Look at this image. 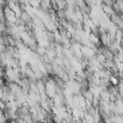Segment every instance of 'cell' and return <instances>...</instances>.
Instances as JSON below:
<instances>
[{
	"label": "cell",
	"mask_w": 123,
	"mask_h": 123,
	"mask_svg": "<svg viewBox=\"0 0 123 123\" xmlns=\"http://www.w3.org/2000/svg\"><path fill=\"white\" fill-rule=\"evenodd\" d=\"M4 93H5V91H4L2 86H0V99H2V98H4Z\"/></svg>",
	"instance_id": "cell-1"
}]
</instances>
